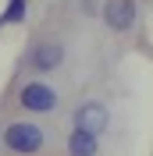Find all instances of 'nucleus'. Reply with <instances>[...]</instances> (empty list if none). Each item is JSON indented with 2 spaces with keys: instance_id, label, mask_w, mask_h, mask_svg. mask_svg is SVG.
I'll list each match as a JSON object with an SVG mask.
<instances>
[{
  "instance_id": "39448f33",
  "label": "nucleus",
  "mask_w": 153,
  "mask_h": 156,
  "mask_svg": "<svg viewBox=\"0 0 153 156\" xmlns=\"http://www.w3.org/2000/svg\"><path fill=\"white\" fill-rule=\"evenodd\" d=\"M75 128H86V131H93V135H100L107 128V110L100 107V103H86V107L75 110Z\"/></svg>"
},
{
  "instance_id": "20e7f679",
  "label": "nucleus",
  "mask_w": 153,
  "mask_h": 156,
  "mask_svg": "<svg viewBox=\"0 0 153 156\" xmlns=\"http://www.w3.org/2000/svg\"><path fill=\"white\" fill-rule=\"evenodd\" d=\"M61 60H64V50H61L57 43H36L32 53H29V64L36 71H54Z\"/></svg>"
},
{
  "instance_id": "7ed1b4c3",
  "label": "nucleus",
  "mask_w": 153,
  "mask_h": 156,
  "mask_svg": "<svg viewBox=\"0 0 153 156\" xmlns=\"http://www.w3.org/2000/svg\"><path fill=\"white\" fill-rule=\"evenodd\" d=\"M103 18L114 32H125V29H132V21H135V4L132 0H107Z\"/></svg>"
},
{
  "instance_id": "f03ea898",
  "label": "nucleus",
  "mask_w": 153,
  "mask_h": 156,
  "mask_svg": "<svg viewBox=\"0 0 153 156\" xmlns=\"http://www.w3.org/2000/svg\"><path fill=\"white\" fill-rule=\"evenodd\" d=\"M18 99H21V107L32 110V114H50V110L57 107V92H54L50 85H43V82H29V85H21Z\"/></svg>"
},
{
  "instance_id": "423d86ee",
  "label": "nucleus",
  "mask_w": 153,
  "mask_h": 156,
  "mask_svg": "<svg viewBox=\"0 0 153 156\" xmlns=\"http://www.w3.org/2000/svg\"><path fill=\"white\" fill-rule=\"evenodd\" d=\"M68 156H96V135L86 128H75L68 135Z\"/></svg>"
},
{
  "instance_id": "0eeeda50",
  "label": "nucleus",
  "mask_w": 153,
  "mask_h": 156,
  "mask_svg": "<svg viewBox=\"0 0 153 156\" xmlns=\"http://www.w3.org/2000/svg\"><path fill=\"white\" fill-rule=\"evenodd\" d=\"M4 21H25V0H11L4 11Z\"/></svg>"
},
{
  "instance_id": "f257e3e1",
  "label": "nucleus",
  "mask_w": 153,
  "mask_h": 156,
  "mask_svg": "<svg viewBox=\"0 0 153 156\" xmlns=\"http://www.w3.org/2000/svg\"><path fill=\"white\" fill-rule=\"evenodd\" d=\"M4 146L11 153H36L43 146V128L29 124V121H14V124L4 128Z\"/></svg>"
}]
</instances>
